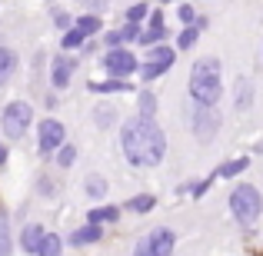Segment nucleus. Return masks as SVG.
I'll return each mask as SVG.
<instances>
[{"mask_svg": "<svg viewBox=\"0 0 263 256\" xmlns=\"http://www.w3.org/2000/svg\"><path fill=\"white\" fill-rule=\"evenodd\" d=\"M50 20H53V27H57V30H70V27H73V20H77V17H70V13H67V10H60V7H57V10H50Z\"/></svg>", "mask_w": 263, "mask_h": 256, "instance_id": "34", "label": "nucleus"}, {"mask_svg": "<svg viewBox=\"0 0 263 256\" xmlns=\"http://www.w3.org/2000/svg\"><path fill=\"white\" fill-rule=\"evenodd\" d=\"M227 206H230V216L240 230H253L263 220V193L257 183L250 180H237L233 190L227 193Z\"/></svg>", "mask_w": 263, "mask_h": 256, "instance_id": "3", "label": "nucleus"}, {"mask_svg": "<svg viewBox=\"0 0 263 256\" xmlns=\"http://www.w3.org/2000/svg\"><path fill=\"white\" fill-rule=\"evenodd\" d=\"M90 116H93V127L97 130H114V127H120V107H117L114 100H107V96H100V100L93 103V110H90Z\"/></svg>", "mask_w": 263, "mask_h": 256, "instance_id": "13", "label": "nucleus"}, {"mask_svg": "<svg viewBox=\"0 0 263 256\" xmlns=\"http://www.w3.org/2000/svg\"><path fill=\"white\" fill-rule=\"evenodd\" d=\"M40 103H44V110H47V113H57V107H60V93H57V90H47V93H44V100H40Z\"/></svg>", "mask_w": 263, "mask_h": 256, "instance_id": "35", "label": "nucleus"}, {"mask_svg": "<svg viewBox=\"0 0 263 256\" xmlns=\"http://www.w3.org/2000/svg\"><path fill=\"white\" fill-rule=\"evenodd\" d=\"M80 70V53H53L50 57V67H47V84H50V90H67L73 84V77H77Z\"/></svg>", "mask_w": 263, "mask_h": 256, "instance_id": "9", "label": "nucleus"}, {"mask_svg": "<svg viewBox=\"0 0 263 256\" xmlns=\"http://www.w3.org/2000/svg\"><path fill=\"white\" fill-rule=\"evenodd\" d=\"M84 44H87V37L77 30V27H70V30L60 37V50H64V53H80V50H84Z\"/></svg>", "mask_w": 263, "mask_h": 256, "instance_id": "29", "label": "nucleus"}, {"mask_svg": "<svg viewBox=\"0 0 263 256\" xmlns=\"http://www.w3.org/2000/svg\"><path fill=\"white\" fill-rule=\"evenodd\" d=\"M190 186H193V180H186V183H177V186H174V193H177L180 200H183V196H190Z\"/></svg>", "mask_w": 263, "mask_h": 256, "instance_id": "41", "label": "nucleus"}, {"mask_svg": "<svg viewBox=\"0 0 263 256\" xmlns=\"http://www.w3.org/2000/svg\"><path fill=\"white\" fill-rule=\"evenodd\" d=\"M183 123L190 130V136L200 143V147H210L213 140L223 130V113L220 107H197V103H186L183 107Z\"/></svg>", "mask_w": 263, "mask_h": 256, "instance_id": "5", "label": "nucleus"}, {"mask_svg": "<svg viewBox=\"0 0 263 256\" xmlns=\"http://www.w3.org/2000/svg\"><path fill=\"white\" fill-rule=\"evenodd\" d=\"M17 70H20V53L13 50L10 44L0 40V90L10 87V80L17 77Z\"/></svg>", "mask_w": 263, "mask_h": 256, "instance_id": "17", "label": "nucleus"}, {"mask_svg": "<svg viewBox=\"0 0 263 256\" xmlns=\"http://www.w3.org/2000/svg\"><path fill=\"white\" fill-rule=\"evenodd\" d=\"M73 27H77L87 40H97L103 33V17H100V13H80V17L73 20Z\"/></svg>", "mask_w": 263, "mask_h": 256, "instance_id": "24", "label": "nucleus"}, {"mask_svg": "<svg viewBox=\"0 0 263 256\" xmlns=\"http://www.w3.org/2000/svg\"><path fill=\"white\" fill-rule=\"evenodd\" d=\"M167 130L160 120H143V116H127L120 123V156L130 170H157L167 160Z\"/></svg>", "mask_w": 263, "mask_h": 256, "instance_id": "1", "label": "nucleus"}, {"mask_svg": "<svg viewBox=\"0 0 263 256\" xmlns=\"http://www.w3.org/2000/svg\"><path fill=\"white\" fill-rule=\"evenodd\" d=\"M100 47H103V44H100V40H87V44H84V50H80V60H87V57H93V53H97V50H100Z\"/></svg>", "mask_w": 263, "mask_h": 256, "instance_id": "39", "label": "nucleus"}, {"mask_svg": "<svg viewBox=\"0 0 263 256\" xmlns=\"http://www.w3.org/2000/svg\"><path fill=\"white\" fill-rule=\"evenodd\" d=\"M160 4H174V0H160Z\"/></svg>", "mask_w": 263, "mask_h": 256, "instance_id": "42", "label": "nucleus"}, {"mask_svg": "<svg viewBox=\"0 0 263 256\" xmlns=\"http://www.w3.org/2000/svg\"><path fill=\"white\" fill-rule=\"evenodd\" d=\"M37 127V110L30 100H10L0 107V136L7 143L27 140V133Z\"/></svg>", "mask_w": 263, "mask_h": 256, "instance_id": "4", "label": "nucleus"}, {"mask_svg": "<svg viewBox=\"0 0 263 256\" xmlns=\"http://www.w3.org/2000/svg\"><path fill=\"white\" fill-rule=\"evenodd\" d=\"M107 240V226L100 223H77L70 233H67V250H90V246H100Z\"/></svg>", "mask_w": 263, "mask_h": 256, "instance_id": "10", "label": "nucleus"}, {"mask_svg": "<svg viewBox=\"0 0 263 256\" xmlns=\"http://www.w3.org/2000/svg\"><path fill=\"white\" fill-rule=\"evenodd\" d=\"M64 253H67V237L57 233V230H47V237H44V243H40L37 256H64Z\"/></svg>", "mask_w": 263, "mask_h": 256, "instance_id": "25", "label": "nucleus"}, {"mask_svg": "<svg viewBox=\"0 0 263 256\" xmlns=\"http://www.w3.org/2000/svg\"><path fill=\"white\" fill-rule=\"evenodd\" d=\"M77 160H80V147H77V143H70V140L53 153V167H57V170H73V163H77Z\"/></svg>", "mask_w": 263, "mask_h": 256, "instance_id": "26", "label": "nucleus"}, {"mask_svg": "<svg viewBox=\"0 0 263 256\" xmlns=\"http://www.w3.org/2000/svg\"><path fill=\"white\" fill-rule=\"evenodd\" d=\"M134 80H117V77H103V80H87V93L93 96H120V93H137Z\"/></svg>", "mask_w": 263, "mask_h": 256, "instance_id": "14", "label": "nucleus"}, {"mask_svg": "<svg viewBox=\"0 0 263 256\" xmlns=\"http://www.w3.org/2000/svg\"><path fill=\"white\" fill-rule=\"evenodd\" d=\"M33 133H37L33 140H37V156L40 160H53V153L67 143V127H64V120H57V116H40L37 127H33Z\"/></svg>", "mask_w": 263, "mask_h": 256, "instance_id": "7", "label": "nucleus"}, {"mask_svg": "<svg viewBox=\"0 0 263 256\" xmlns=\"http://www.w3.org/2000/svg\"><path fill=\"white\" fill-rule=\"evenodd\" d=\"M84 196L90 200V203H107L110 196V180L103 176V173H87L84 176Z\"/></svg>", "mask_w": 263, "mask_h": 256, "instance_id": "19", "label": "nucleus"}, {"mask_svg": "<svg viewBox=\"0 0 263 256\" xmlns=\"http://www.w3.org/2000/svg\"><path fill=\"white\" fill-rule=\"evenodd\" d=\"M17 253V230H13V216L7 213V206H0V256Z\"/></svg>", "mask_w": 263, "mask_h": 256, "instance_id": "20", "label": "nucleus"}, {"mask_svg": "<svg viewBox=\"0 0 263 256\" xmlns=\"http://www.w3.org/2000/svg\"><path fill=\"white\" fill-rule=\"evenodd\" d=\"M87 223H100V226H117L123 220V206H117V203H97V206H90L87 210Z\"/></svg>", "mask_w": 263, "mask_h": 256, "instance_id": "18", "label": "nucleus"}, {"mask_svg": "<svg viewBox=\"0 0 263 256\" xmlns=\"http://www.w3.org/2000/svg\"><path fill=\"white\" fill-rule=\"evenodd\" d=\"M120 33H123V44H127V47H137V44H140V37H143V27L140 24H123Z\"/></svg>", "mask_w": 263, "mask_h": 256, "instance_id": "32", "label": "nucleus"}, {"mask_svg": "<svg viewBox=\"0 0 263 256\" xmlns=\"http://www.w3.org/2000/svg\"><path fill=\"white\" fill-rule=\"evenodd\" d=\"M147 27H150V30H160V27H167V13H163V10H150Z\"/></svg>", "mask_w": 263, "mask_h": 256, "instance_id": "38", "label": "nucleus"}, {"mask_svg": "<svg viewBox=\"0 0 263 256\" xmlns=\"http://www.w3.org/2000/svg\"><path fill=\"white\" fill-rule=\"evenodd\" d=\"M143 237H147V243H150V250H154V256H177V243H180V237H177L174 226L157 223V226H150Z\"/></svg>", "mask_w": 263, "mask_h": 256, "instance_id": "11", "label": "nucleus"}, {"mask_svg": "<svg viewBox=\"0 0 263 256\" xmlns=\"http://www.w3.org/2000/svg\"><path fill=\"white\" fill-rule=\"evenodd\" d=\"M253 103H257V90H253V80L247 77V73H240V77L233 80V110H237V113H250Z\"/></svg>", "mask_w": 263, "mask_h": 256, "instance_id": "15", "label": "nucleus"}, {"mask_svg": "<svg viewBox=\"0 0 263 256\" xmlns=\"http://www.w3.org/2000/svg\"><path fill=\"white\" fill-rule=\"evenodd\" d=\"M140 60L134 47H117V50H103L97 67L103 70V77H117V80H134L140 73Z\"/></svg>", "mask_w": 263, "mask_h": 256, "instance_id": "6", "label": "nucleus"}, {"mask_svg": "<svg viewBox=\"0 0 263 256\" xmlns=\"http://www.w3.org/2000/svg\"><path fill=\"white\" fill-rule=\"evenodd\" d=\"M33 193H37L40 200H47V203H53V200L60 196V180L53 176L50 170H40L37 180H33Z\"/></svg>", "mask_w": 263, "mask_h": 256, "instance_id": "21", "label": "nucleus"}, {"mask_svg": "<svg viewBox=\"0 0 263 256\" xmlns=\"http://www.w3.org/2000/svg\"><path fill=\"white\" fill-rule=\"evenodd\" d=\"M177 20H180V27H197V20H200V13H197V7L193 4H177Z\"/></svg>", "mask_w": 263, "mask_h": 256, "instance_id": "31", "label": "nucleus"}, {"mask_svg": "<svg viewBox=\"0 0 263 256\" xmlns=\"http://www.w3.org/2000/svg\"><path fill=\"white\" fill-rule=\"evenodd\" d=\"M197 40H200V30H197V27H180V33H177V40H174L177 53H190L193 47H197Z\"/></svg>", "mask_w": 263, "mask_h": 256, "instance_id": "28", "label": "nucleus"}, {"mask_svg": "<svg viewBox=\"0 0 263 256\" xmlns=\"http://www.w3.org/2000/svg\"><path fill=\"white\" fill-rule=\"evenodd\" d=\"M147 20H150V4H147V0H137V4H130L127 10H123V24L147 27Z\"/></svg>", "mask_w": 263, "mask_h": 256, "instance_id": "27", "label": "nucleus"}, {"mask_svg": "<svg viewBox=\"0 0 263 256\" xmlns=\"http://www.w3.org/2000/svg\"><path fill=\"white\" fill-rule=\"evenodd\" d=\"M250 163H253V156L243 153V156H233V160H223L213 173H217V180H240L247 170H250Z\"/></svg>", "mask_w": 263, "mask_h": 256, "instance_id": "22", "label": "nucleus"}, {"mask_svg": "<svg viewBox=\"0 0 263 256\" xmlns=\"http://www.w3.org/2000/svg\"><path fill=\"white\" fill-rule=\"evenodd\" d=\"M213 183H217V173H206V176L193 180V186H190V200H203L206 193L213 190Z\"/></svg>", "mask_w": 263, "mask_h": 256, "instance_id": "30", "label": "nucleus"}, {"mask_svg": "<svg viewBox=\"0 0 263 256\" xmlns=\"http://www.w3.org/2000/svg\"><path fill=\"white\" fill-rule=\"evenodd\" d=\"M174 64H177V47L160 44V47H154V50H147V57L140 60V73H137V77H140L143 84H154V80L167 77V73L174 70Z\"/></svg>", "mask_w": 263, "mask_h": 256, "instance_id": "8", "label": "nucleus"}, {"mask_svg": "<svg viewBox=\"0 0 263 256\" xmlns=\"http://www.w3.org/2000/svg\"><path fill=\"white\" fill-rule=\"evenodd\" d=\"M223 64L220 57H197L186 77V96L197 107H220L223 100Z\"/></svg>", "mask_w": 263, "mask_h": 256, "instance_id": "2", "label": "nucleus"}, {"mask_svg": "<svg viewBox=\"0 0 263 256\" xmlns=\"http://www.w3.org/2000/svg\"><path fill=\"white\" fill-rule=\"evenodd\" d=\"M157 210V196L154 193H134V196L123 203V213H134V216H147Z\"/></svg>", "mask_w": 263, "mask_h": 256, "instance_id": "23", "label": "nucleus"}, {"mask_svg": "<svg viewBox=\"0 0 263 256\" xmlns=\"http://www.w3.org/2000/svg\"><path fill=\"white\" fill-rule=\"evenodd\" d=\"M7 163H10V143L0 136V170H7Z\"/></svg>", "mask_w": 263, "mask_h": 256, "instance_id": "40", "label": "nucleus"}, {"mask_svg": "<svg viewBox=\"0 0 263 256\" xmlns=\"http://www.w3.org/2000/svg\"><path fill=\"white\" fill-rule=\"evenodd\" d=\"M47 237V226L40 223V220H30V223H24L17 230V253L20 256H37L40 243H44Z\"/></svg>", "mask_w": 263, "mask_h": 256, "instance_id": "12", "label": "nucleus"}, {"mask_svg": "<svg viewBox=\"0 0 263 256\" xmlns=\"http://www.w3.org/2000/svg\"><path fill=\"white\" fill-rule=\"evenodd\" d=\"M77 4L84 7L87 13H103V10L110 7V0H77Z\"/></svg>", "mask_w": 263, "mask_h": 256, "instance_id": "37", "label": "nucleus"}, {"mask_svg": "<svg viewBox=\"0 0 263 256\" xmlns=\"http://www.w3.org/2000/svg\"><path fill=\"white\" fill-rule=\"evenodd\" d=\"M100 44H103V50H117V47H127V44H123V33H120V30H103V33H100Z\"/></svg>", "mask_w": 263, "mask_h": 256, "instance_id": "33", "label": "nucleus"}, {"mask_svg": "<svg viewBox=\"0 0 263 256\" xmlns=\"http://www.w3.org/2000/svg\"><path fill=\"white\" fill-rule=\"evenodd\" d=\"M134 110L137 116H143V120H157L160 116V96H157V90L150 87H140L134 93Z\"/></svg>", "mask_w": 263, "mask_h": 256, "instance_id": "16", "label": "nucleus"}, {"mask_svg": "<svg viewBox=\"0 0 263 256\" xmlns=\"http://www.w3.org/2000/svg\"><path fill=\"white\" fill-rule=\"evenodd\" d=\"M130 256H154V250H150V243H147V237H137V240H134Z\"/></svg>", "mask_w": 263, "mask_h": 256, "instance_id": "36", "label": "nucleus"}]
</instances>
